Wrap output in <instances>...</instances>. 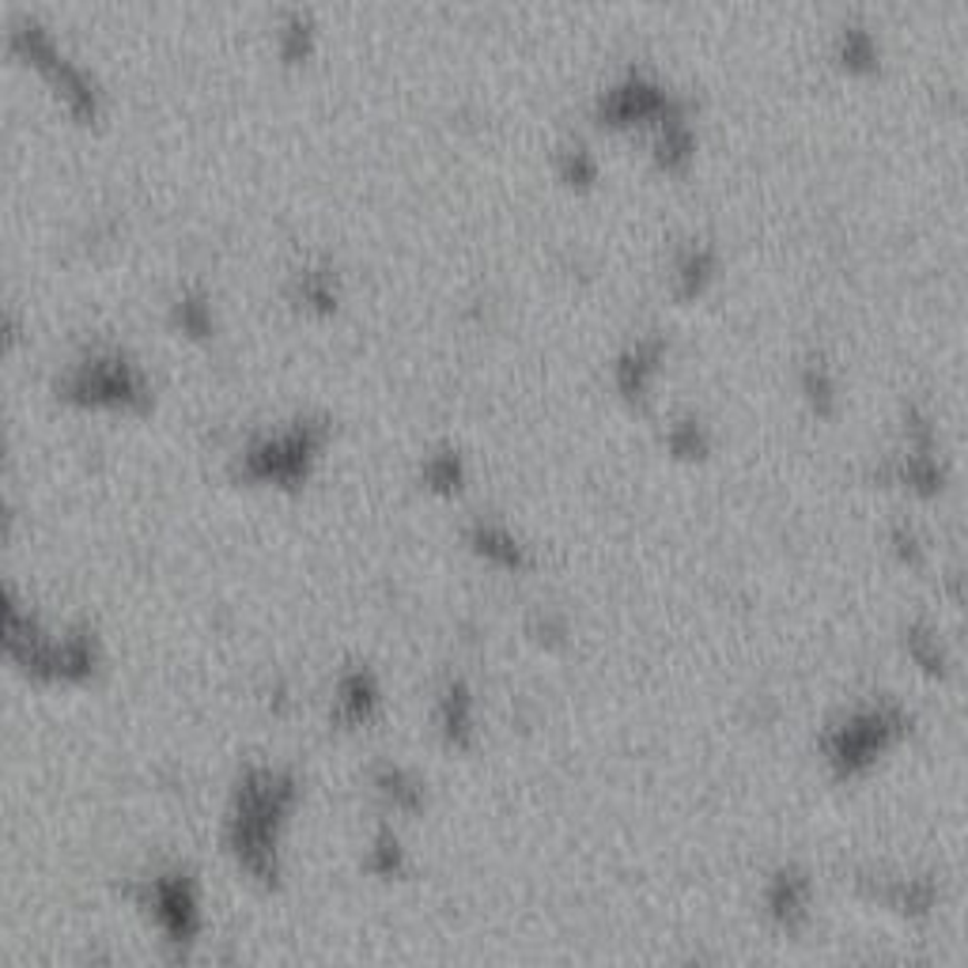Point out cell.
Here are the masks:
<instances>
[{
    "label": "cell",
    "instance_id": "6da1fadb",
    "mask_svg": "<svg viewBox=\"0 0 968 968\" xmlns=\"http://www.w3.org/2000/svg\"><path fill=\"white\" fill-rule=\"evenodd\" d=\"M912 727V715L897 704H874L863 708L828 734V761L836 775H863L889 745H897Z\"/></svg>",
    "mask_w": 968,
    "mask_h": 968
},
{
    "label": "cell",
    "instance_id": "7a4b0ae2",
    "mask_svg": "<svg viewBox=\"0 0 968 968\" xmlns=\"http://www.w3.org/2000/svg\"><path fill=\"white\" fill-rule=\"evenodd\" d=\"M810 908V878L799 871H780L769 885V912L780 927H802Z\"/></svg>",
    "mask_w": 968,
    "mask_h": 968
},
{
    "label": "cell",
    "instance_id": "3957f363",
    "mask_svg": "<svg viewBox=\"0 0 968 968\" xmlns=\"http://www.w3.org/2000/svg\"><path fill=\"white\" fill-rule=\"evenodd\" d=\"M473 549H477L484 560L496 564V568H507V571H523L526 568V549L500 526H477L473 529Z\"/></svg>",
    "mask_w": 968,
    "mask_h": 968
},
{
    "label": "cell",
    "instance_id": "277c9868",
    "mask_svg": "<svg viewBox=\"0 0 968 968\" xmlns=\"http://www.w3.org/2000/svg\"><path fill=\"white\" fill-rule=\"evenodd\" d=\"M659 360H662V344L659 341L636 344V349L625 356L620 371H617L620 390H625L628 398H643L647 394V382H651L655 371H659Z\"/></svg>",
    "mask_w": 968,
    "mask_h": 968
},
{
    "label": "cell",
    "instance_id": "5b68a950",
    "mask_svg": "<svg viewBox=\"0 0 968 968\" xmlns=\"http://www.w3.org/2000/svg\"><path fill=\"white\" fill-rule=\"evenodd\" d=\"M443 734L451 745H470L473 738V697L465 684H451L443 697Z\"/></svg>",
    "mask_w": 968,
    "mask_h": 968
},
{
    "label": "cell",
    "instance_id": "8992f818",
    "mask_svg": "<svg viewBox=\"0 0 968 968\" xmlns=\"http://www.w3.org/2000/svg\"><path fill=\"white\" fill-rule=\"evenodd\" d=\"M711 277H715V254L704 250V246L689 250L681 258V265H678V285H681V296L684 299L700 296V291L711 285Z\"/></svg>",
    "mask_w": 968,
    "mask_h": 968
},
{
    "label": "cell",
    "instance_id": "52a82bcc",
    "mask_svg": "<svg viewBox=\"0 0 968 968\" xmlns=\"http://www.w3.org/2000/svg\"><path fill=\"white\" fill-rule=\"evenodd\" d=\"M908 655L924 666L927 673H943V647H938V636H930L927 628H912L908 632Z\"/></svg>",
    "mask_w": 968,
    "mask_h": 968
},
{
    "label": "cell",
    "instance_id": "ba28073f",
    "mask_svg": "<svg viewBox=\"0 0 968 968\" xmlns=\"http://www.w3.org/2000/svg\"><path fill=\"white\" fill-rule=\"evenodd\" d=\"M428 481H432V488H440V492H459L462 488V462L454 459V454H443V459H435L432 465H428Z\"/></svg>",
    "mask_w": 968,
    "mask_h": 968
},
{
    "label": "cell",
    "instance_id": "9c48e42d",
    "mask_svg": "<svg viewBox=\"0 0 968 968\" xmlns=\"http://www.w3.org/2000/svg\"><path fill=\"white\" fill-rule=\"evenodd\" d=\"M595 175H598V167H595V159H590L587 152H568V159H564V182H568V186H590V182H595Z\"/></svg>",
    "mask_w": 968,
    "mask_h": 968
},
{
    "label": "cell",
    "instance_id": "30bf717a",
    "mask_svg": "<svg viewBox=\"0 0 968 968\" xmlns=\"http://www.w3.org/2000/svg\"><path fill=\"white\" fill-rule=\"evenodd\" d=\"M670 446H673V454H681V459H700L708 443H704V435H700L697 424H681L678 432H673Z\"/></svg>",
    "mask_w": 968,
    "mask_h": 968
},
{
    "label": "cell",
    "instance_id": "8fae6325",
    "mask_svg": "<svg viewBox=\"0 0 968 968\" xmlns=\"http://www.w3.org/2000/svg\"><path fill=\"white\" fill-rule=\"evenodd\" d=\"M806 394L821 409V413H828V409H833V398L836 394H833V379L825 374V368H814V371L806 374Z\"/></svg>",
    "mask_w": 968,
    "mask_h": 968
}]
</instances>
